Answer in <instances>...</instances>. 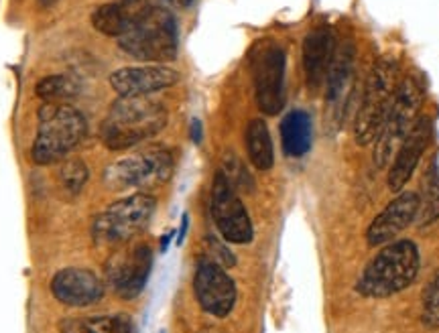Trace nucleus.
I'll return each instance as SVG.
<instances>
[{
    "label": "nucleus",
    "instance_id": "c85d7f7f",
    "mask_svg": "<svg viewBox=\"0 0 439 333\" xmlns=\"http://www.w3.org/2000/svg\"><path fill=\"white\" fill-rule=\"evenodd\" d=\"M189 136H191V140H193L196 145H200L201 143V122L198 121V118H193V121H191V126H189Z\"/></svg>",
    "mask_w": 439,
    "mask_h": 333
},
{
    "label": "nucleus",
    "instance_id": "393cba45",
    "mask_svg": "<svg viewBox=\"0 0 439 333\" xmlns=\"http://www.w3.org/2000/svg\"><path fill=\"white\" fill-rule=\"evenodd\" d=\"M421 205H423V215H421L423 224H429L439 217V171L435 165H431V169L427 171L425 198L421 200Z\"/></svg>",
    "mask_w": 439,
    "mask_h": 333
},
{
    "label": "nucleus",
    "instance_id": "7ed1b4c3",
    "mask_svg": "<svg viewBox=\"0 0 439 333\" xmlns=\"http://www.w3.org/2000/svg\"><path fill=\"white\" fill-rule=\"evenodd\" d=\"M39 126L31 148V157L37 165H51L66 157L80 145L88 124L78 108L64 102H45L37 112Z\"/></svg>",
    "mask_w": 439,
    "mask_h": 333
},
{
    "label": "nucleus",
    "instance_id": "a211bd4d",
    "mask_svg": "<svg viewBox=\"0 0 439 333\" xmlns=\"http://www.w3.org/2000/svg\"><path fill=\"white\" fill-rule=\"evenodd\" d=\"M148 0H114L98 6L92 14V25L108 37H122L148 9Z\"/></svg>",
    "mask_w": 439,
    "mask_h": 333
},
{
    "label": "nucleus",
    "instance_id": "a878e982",
    "mask_svg": "<svg viewBox=\"0 0 439 333\" xmlns=\"http://www.w3.org/2000/svg\"><path fill=\"white\" fill-rule=\"evenodd\" d=\"M421 319L429 329L439 327V270L429 280V285L423 291V315Z\"/></svg>",
    "mask_w": 439,
    "mask_h": 333
},
{
    "label": "nucleus",
    "instance_id": "cd10ccee",
    "mask_svg": "<svg viewBox=\"0 0 439 333\" xmlns=\"http://www.w3.org/2000/svg\"><path fill=\"white\" fill-rule=\"evenodd\" d=\"M208 246H210V252H212V260L213 262H218L220 267L228 268L236 265V256L230 252L218 238H212V236H210V238H208Z\"/></svg>",
    "mask_w": 439,
    "mask_h": 333
},
{
    "label": "nucleus",
    "instance_id": "412c9836",
    "mask_svg": "<svg viewBox=\"0 0 439 333\" xmlns=\"http://www.w3.org/2000/svg\"><path fill=\"white\" fill-rule=\"evenodd\" d=\"M246 150L258 171H268L275 165V147L271 130L263 118H253L246 126Z\"/></svg>",
    "mask_w": 439,
    "mask_h": 333
},
{
    "label": "nucleus",
    "instance_id": "f257e3e1",
    "mask_svg": "<svg viewBox=\"0 0 439 333\" xmlns=\"http://www.w3.org/2000/svg\"><path fill=\"white\" fill-rule=\"evenodd\" d=\"M167 124V110L148 96L120 98L100 126V138L110 150H128L159 134Z\"/></svg>",
    "mask_w": 439,
    "mask_h": 333
},
{
    "label": "nucleus",
    "instance_id": "2f4dec72",
    "mask_svg": "<svg viewBox=\"0 0 439 333\" xmlns=\"http://www.w3.org/2000/svg\"><path fill=\"white\" fill-rule=\"evenodd\" d=\"M167 2H169V4H173V6H181V9H183V6H189L193 0H167Z\"/></svg>",
    "mask_w": 439,
    "mask_h": 333
},
{
    "label": "nucleus",
    "instance_id": "f8f14e48",
    "mask_svg": "<svg viewBox=\"0 0 439 333\" xmlns=\"http://www.w3.org/2000/svg\"><path fill=\"white\" fill-rule=\"evenodd\" d=\"M153 268V250L146 244H134L108 260L106 275L114 293L124 301H133L143 293Z\"/></svg>",
    "mask_w": 439,
    "mask_h": 333
},
{
    "label": "nucleus",
    "instance_id": "4be33fe9",
    "mask_svg": "<svg viewBox=\"0 0 439 333\" xmlns=\"http://www.w3.org/2000/svg\"><path fill=\"white\" fill-rule=\"evenodd\" d=\"M61 333H133L131 317L114 313V315H96V317H78L64 319L59 323Z\"/></svg>",
    "mask_w": 439,
    "mask_h": 333
},
{
    "label": "nucleus",
    "instance_id": "20e7f679",
    "mask_svg": "<svg viewBox=\"0 0 439 333\" xmlns=\"http://www.w3.org/2000/svg\"><path fill=\"white\" fill-rule=\"evenodd\" d=\"M120 49L138 61L167 63L177 57L179 31L171 11L159 4H148L143 16L118 37Z\"/></svg>",
    "mask_w": 439,
    "mask_h": 333
},
{
    "label": "nucleus",
    "instance_id": "b1692460",
    "mask_svg": "<svg viewBox=\"0 0 439 333\" xmlns=\"http://www.w3.org/2000/svg\"><path fill=\"white\" fill-rule=\"evenodd\" d=\"M57 177H59V183H61V187L66 189L67 193L76 195V193H80L84 185H86V181H88V167L80 159L66 160L59 167Z\"/></svg>",
    "mask_w": 439,
    "mask_h": 333
},
{
    "label": "nucleus",
    "instance_id": "2eb2a0df",
    "mask_svg": "<svg viewBox=\"0 0 439 333\" xmlns=\"http://www.w3.org/2000/svg\"><path fill=\"white\" fill-rule=\"evenodd\" d=\"M429 143H431V121L427 116H419L411 126V130L403 138V143L395 153V160L388 169V189L393 193H399L409 183Z\"/></svg>",
    "mask_w": 439,
    "mask_h": 333
},
{
    "label": "nucleus",
    "instance_id": "dca6fc26",
    "mask_svg": "<svg viewBox=\"0 0 439 333\" xmlns=\"http://www.w3.org/2000/svg\"><path fill=\"white\" fill-rule=\"evenodd\" d=\"M104 282L88 268H64L51 280V293L67 307H90L102 301Z\"/></svg>",
    "mask_w": 439,
    "mask_h": 333
},
{
    "label": "nucleus",
    "instance_id": "6ab92c4d",
    "mask_svg": "<svg viewBox=\"0 0 439 333\" xmlns=\"http://www.w3.org/2000/svg\"><path fill=\"white\" fill-rule=\"evenodd\" d=\"M313 143V124L306 110H291L281 121V145L287 157L299 159L309 153Z\"/></svg>",
    "mask_w": 439,
    "mask_h": 333
},
{
    "label": "nucleus",
    "instance_id": "1a4fd4ad",
    "mask_svg": "<svg viewBox=\"0 0 439 333\" xmlns=\"http://www.w3.org/2000/svg\"><path fill=\"white\" fill-rule=\"evenodd\" d=\"M212 217L220 236L232 244H248L253 240L254 230L251 215L238 198L236 189L218 171L212 185Z\"/></svg>",
    "mask_w": 439,
    "mask_h": 333
},
{
    "label": "nucleus",
    "instance_id": "9d476101",
    "mask_svg": "<svg viewBox=\"0 0 439 333\" xmlns=\"http://www.w3.org/2000/svg\"><path fill=\"white\" fill-rule=\"evenodd\" d=\"M285 69L287 55L279 45H266L254 57V93L256 106L266 116H277L285 106Z\"/></svg>",
    "mask_w": 439,
    "mask_h": 333
},
{
    "label": "nucleus",
    "instance_id": "f3484780",
    "mask_svg": "<svg viewBox=\"0 0 439 333\" xmlns=\"http://www.w3.org/2000/svg\"><path fill=\"white\" fill-rule=\"evenodd\" d=\"M335 53V37L328 27H318L307 33L303 41V69L309 90H318L328 78Z\"/></svg>",
    "mask_w": 439,
    "mask_h": 333
},
{
    "label": "nucleus",
    "instance_id": "f03ea898",
    "mask_svg": "<svg viewBox=\"0 0 439 333\" xmlns=\"http://www.w3.org/2000/svg\"><path fill=\"white\" fill-rule=\"evenodd\" d=\"M421 256L411 240H393L374 256L358 279L360 294L368 299H386L411 287L419 275Z\"/></svg>",
    "mask_w": 439,
    "mask_h": 333
},
{
    "label": "nucleus",
    "instance_id": "aec40b11",
    "mask_svg": "<svg viewBox=\"0 0 439 333\" xmlns=\"http://www.w3.org/2000/svg\"><path fill=\"white\" fill-rule=\"evenodd\" d=\"M352 67H354V45L344 43L340 49H335L332 66L326 78V83H328L326 98L332 106H338L340 100L344 98V92L350 83V76H352Z\"/></svg>",
    "mask_w": 439,
    "mask_h": 333
},
{
    "label": "nucleus",
    "instance_id": "5701e85b",
    "mask_svg": "<svg viewBox=\"0 0 439 333\" xmlns=\"http://www.w3.org/2000/svg\"><path fill=\"white\" fill-rule=\"evenodd\" d=\"M76 92H78V86L71 80H67L66 76H49L35 86V93L45 102L66 100V98H71Z\"/></svg>",
    "mask_w": 439,
    "mask_h": 333
},
{
    "label": "nucleus",
    "instance_id": "423d86ee",
    "mask_svg": "<svg viewBox=\"0 0 439 333\" xmlns=\"http://www.w3.org/2000/svg\"><path fill=\"white\" fill-rule=\"evenodd\" d=\"M421 104H423L421 81L415 76H409V78L399 81L385 124L376 136V147H374V165L376 167H380V169L388 167V160L393 157V153H397L403 138L407 136L415 121L419 118Z\"/></svg>",
    "mask_w": 439,
    "mask_h": 333
},
{
    "label": "nucleus",
    "instance_id": "39448f33",
    "mask_svg": "<svg viewBox=\"0 0 439 333\" xmlns=\"http://www.w3.org/2000/svg\"><path fill=\"white\" fill-rule=\"evenodd\" d=\"M397 73H399V66L390 57L376 61L368 73L358 112L354 118V138L362 147L374 143L385 124L388 108L393 104V98L399 86Z\"/></svg>",
    "mask_w": 439,
    "mask_h": 333
},
{
    "label": "nucleus",
    "instance_id": "6e6552de",
    "mask_svg": "<svg viewBox=\"0 0 439 333\" xmlns=\"http://www.w3.org/2000/svg\"><path fill=\"white\" fill-rule=\"evenodd\" d=\"M173 175V157L167 148L151 147L126 155L106 169L108 185L116 189L161 185Z\"/></svg>",
    "mask_w": 439,
    "mask_h": 333
},
{
    "label": "nucleus",
    "instance_id": "0eeeda50",
    "mask_svg": "<svg viewBox=\"0 0 439 333\" xmlns=\"http://www.w3.org/2000/svg\"><path fill=\"white\" fill-rule=\"evenodd\" d=\"M157 208V201L148 193H133L110 203L92 222V236L98 244L128 242L145 230Z\"/></svg>",
    "mask_w": 439,
    "mask_h": 333
},
{
    "label": "nucleus",
    "instance_id": "c756f323",
    "mask_svg": "<svg viewBox=\"0 0 439 333\" xmlns=\"http://www.w3.org/2000/svg\"><path fill=\"white\" fill-rule=\"evenodd\" d=\"M187 227H189V217H187V213H183V217H181V227H179V236H177V244H181V242H183Z\"/></svg>",
    "mask_w": 439,
    "mask_h": 333
},
{
    "label": "nucleus",
    "instance_id": "4468645a",
    "mask_svg": "<svg viewBox=\"0 0 439 333\" xmlns=\"http://www.w3.org/2000/svg\"><path fill=\"white\" fill-rule=\"evenodd\" d=\"M421 198L415 191H403L370 222L366 230L368 246H383L393 242L403 230L419 217Z\"/></svg>",
    "mask_w": 439,
    "mask_h": 333
},
{
    "label": "nucleus",
    "instance_id": "ddd939ff",
    "mask_svg": "<svg viewBox=\"0 0 439 333\" xmlns=\"http://www.w3.org/2000/svg\"><path fill=\"white\" fill-rule=\"evenodd\" d=\"M179 81V73L165 63L120 67L110 76V86L120 98H136L167 90Z\"/></svg>",
    "mask_w": 439,
    "mask_h": 333
},
{
    "label": "nucleus",
    "instance_id": "9b49d317",
    "mask_svg": "<svg viewBox=\"0 0 439 333\" xmlns=\"http://www.w3.org/2000/svg\"><path fill=\"white\" fill-rule=\"evenodd\" d=\"M193 293L200 307L213 317H228L236 305V285L226 268L201 256L193 275Z\"/></svg>",
    "mask_w": 439,
    "mask_h": 333
},
{
    "label": "nucleus",
    "instance_id": "bb28decb",
    "mask_svg": "<svg viewBox=\"0 0 439 333\" xmlns=\"http://www.w3.org/2000/svg\"><path fill=\"white\" fill-rule=\"evenodd\" d=\"M222 175L226 177L228 183L234 189H253V177L242 165V160L232 153L226 155V159L222 163Z\"/></svg>",
    "mask_w": 439,
    "mask_h": 333
},
{
    "label": "nucleus",
    "instance_id": "7c9ffc66",
    "mask_svg": "<svg viewBox=\"0 0 439 333\" xmlns=\"http://www.w3.org/2000/svg\"><path fill=\"white\" fill-rule=\"evenodd\" d=\"M173 236H175V232H169V236H165V238L161 240V252H165V250L169 248V242H171Z\"/></svg>",
    "mask_w": 439,
    "mask_h": 333
}]
</instances>
